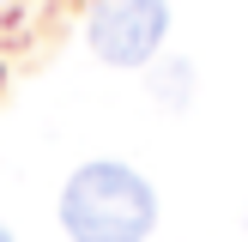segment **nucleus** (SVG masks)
Returning <instances> with one entry per match:
<instances>
[{
  "label": "nucleus",
  "mask_w": 248,
  "mask_h": 242,
  "mask_svg": "<svg viewBox=\"0 0 248 242\" xmlns=\"http://www.w3.org/2000/svg\"><path fill=\"white\" fill-rule=\"evenodd\" d=\"M157 200L127 164H85L61 194V224L73 242H145Z\"/></svg>",
  "instance_id": "obj_1"
},
{
  "label": "nucleus",
  "mask_w": 248,
  "mask_h": 242,
  "mask_svg": "<svg viewBox=\"0 0 248 242\" xmlns=\"http://www.w3.org/2000/svg\"><path fill=\"white\" fill-rule=\"evenodd\" d=\"M170 30L164 0H97L91 6V48L115 67H140V60L157 55Z\"/></svg>",
  "instance_id": "obj_2"
},
{
  "label": "nucleus",
  "mask_w": 248,
  "mask_h": 242,
  "mask_svg": "<svg viewBox=\"0 0 248 242\" xmlns=\"http://www.w3.org/2000/svg\"><path fill=\"white\" fill-rule=\"evenodd\" d=\"M188 85H194V73H188V67H182V60H176V67H164V73H157V79H152V91H157V103L182 109V103H188Z\"/></svg>",
  "instance_id": "obj_3"
},
{
  "label": "nucleus",
  "mask_w": 248,
  "mask_h": 242,
  "mask_svg": "<svg viewBox=\"0 0 248 242\" xmlns=\"http://www.w3.org/2000/svg\"><path fill=\"white\" fill-rule=\"evenodd\" d=\"M0 242H12V236H6V230H0Z\"/></svg>",
  "instance_id": "obj_4"
}]
</instances>
